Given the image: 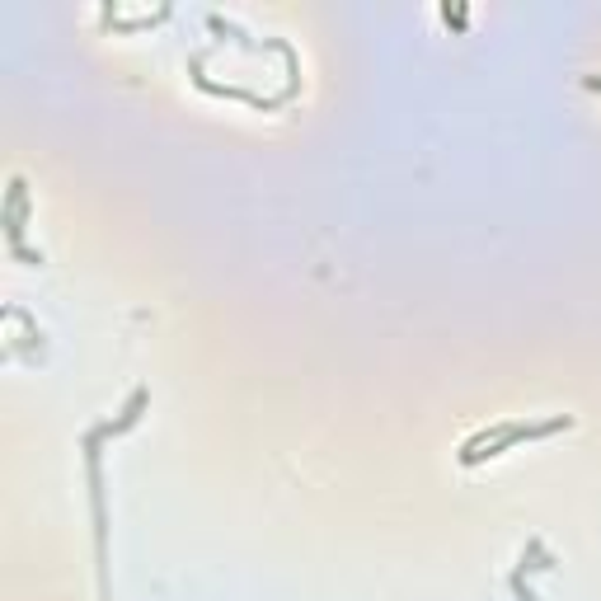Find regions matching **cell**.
I'll return each instance as SVG.
<instances>
[{"mask_svg":"<svg viewBox=\"0 0 601 601\" xmlns=\"http://www.w3.org/2000/svg\"><path fill=\"white\" fill-rule=\"evenodd\" d=\"M573 418H550V423H508V428L498 432H479V437H470L461 451L465 465H479L484 456H503L508 447H517V442H531V437H550V432L569 428Z\"/></svg>","mask_w":601,"mask_h":601,"instance_id":"obj_1","label":"cell"},{"mask_svg":"<svg viewBox=\"0 0 601 601\" xmlns=\"http://www.w3.org/2000/svg\"><path fill=\"white\" fill-rule=\"evenodd\" d=\"M141 409H146V390H137V395L127 400L123 418H118V423H108V428H99V437H108V432H127V428H132V423L141 418Z\"/></svg>","mask_w":601,"mask_h":601,"instance_id":"obj_2","label":"cell"}]
</instances>
